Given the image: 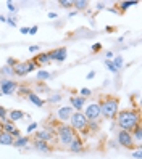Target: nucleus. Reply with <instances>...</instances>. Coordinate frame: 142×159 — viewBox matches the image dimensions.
<instances>
[{
	"label": "nucleus",
	"instance_id": "obj_1",
	"mask_svg": "<svg viewBox=\"0 0 142 159\" xmlns=\"http://www.w3.org/2000/svg\"><path fill=\"white\" fill-rule=\"evenodd\" d=\"M116 116H118L116 122H118L121 130L132 132L137 125H140V117H139V113L136 109H123Z\"/></svg>",
	"mask_w": 142,
	"mask_h": 159
},
{
	"label": "nucleus",
	"instance_id": "obj_2",
	"mask_svg": "<svg viewBox=\"0 0 142 159\" xmlns=\"http://www.w3.org/2000/svg\"><path fill=\"white\" fill-rule=\"evenodd\" d=\"M100 106V116L107 117V119H113L118 114V106H120V98L116 97H108L102 103H99Z\"/></svg>",
	"mask_w": 142,
	"mask_h": 159
},
{
	"label": "nucleus",
	"instance_id": "obj_3",
	"mask_svg": "<svg viewBox=\"0 0 142 159\" xmlns=\"http://www.w3.org/2000/svg\"><path fill=\"white\" fill-rule=\"evenodd\" d=\"M56 137H58V142H60L61 146H70V143L74 140L76 134H74V130L70 125L61 124V125H58V129H56Z\"/></svg>",
	"mask_w": 142,
	"mask_h": 159
},
{
	"label": "nucleus",
	"instance_id": "obj_4",
	"mask_svg": "<svg viewBox=\"0 0 142 159\" xmlns=\"http://www.w3.org/2000/svg\"><path fill=\"white\" fill-rule=\"evenodd\" d=\"M70 122H71V129L73 130H79V132H84V130L87 129V119L84 117V114L81 111H76V113H73L71 117H70Z\"/></svg>",
	"mask_w": 142,
	"mask_h": 159
},
{
	"label": "nucleus",
	"instance_id": "obj_5",
	"mask_svg": "<svg viewBox=\"0 0 142 159\" xmlns=\"http://www.w3.org/2000/svg\"><path fill=\"white\" fill-rule=\"evenodd\" d=\"M82 114H84V117H86L87 120H97L100 117V106H99V103H91V105H87Z\"/></svg>",
	"mask_w": 142,
	"mask_h": 159
},
{
	"label": "nucleus",
	"instance_id": "obj_6",
	"mask_svg": "<svg viewBox=\"0 0 142 159\" xmlns=\"http://www.w3.org/2000/svg\"><path fill=\"white\" fill-rule=\"evenodd\" d=\"M118 143L121 146H125L128 149L134 148V138H132L131 132H126V130H120L118 132Z\"/></svg>",
	"mask_w": 142,
	"mask_h": 159
},
{
	"label": "nucleus",
	"instance_id": "obj_7",
	"mask_svg": "<svg viewBox=\"0 0 142 159\" xmlns=\"http://www.w3.org/2000/svg\"><path fill=\"white\" fill-rule=\"evenodd\" d=\"M18 89V84L12 79H2L0 80V93H5V95H12Z\"/></svg>",
	"mask_w": 142,
	"mask_h": 159
},
{
	"label": "nucleus",
	"instance_id": "obj_8",
	"mask_svg": "<svg viewBox=\"0 0 142 159\" xmlns=\"http://www.w3.org/2000/svg\"><path fill=\"white\" fill-rule=\"evenodd\" d=\"M66 55H68V52H66L65 47H61V48H56L53 52H49V58H50V61L52 60H56V61L61 63V61L66 60Z\"/></svg>",
	"mask_w": 142,
	"mask_h": 159
},
{
	"label": "nucleus",
	"instance_id": "obj_9",
	"mask_svg": "<svg viewBox=\"0 0 142 159\" xmlns=\"http://www.w3.org/2000/svg\"><path fill=\"white\" fill-rule=\"evenodd\" d=\"M56 114H58V119H60V120L66 122V120H70V117H71V114H73V108H71V106H61V108H58Z\"/></svg>",
	"mask_w": 142,
	"mask_h": 159
},
{
	"label": "nucleus",
	"instance_id": "obj_10",
	"mask_svg": "<svg viewBox=\"0 0 142 159\" xmlns=\"http://www.w3.org/2000/svg\"><path fill=\"white\" fill-rule=\"evenodd\" d=\"M2 130H3V132H7V134H10V135H13V138H20L21 137L20 135V130H18L12 122H8V120L2 124Z\"/></svg>",
	"mask_w": 142,
	"mask_h": 159
},
{
	"label": "nucleus",
	"instance_id": "obj_11",
	"mask_svg": "<svg viewBox=\"0 0 142 159\" xmlns=\"http://www.w3.org/2000/svg\"><path fill=\"white\" fill-rule=\"evenodd\" d=\"M53 137L55 132H52V130H39L36 134V140H41V142H50V140H53Z\"/></svg>",
	"mask_w": 142,
	"mask_h": 159
},
{
	"label": "nucleus",
	"instance_id": "obj_12",
	"mask_svg": "<svg viewBox=\"0 0 142 159\" xmlns=\"http://www.w3.org/2000/svg\"><path fill=\"white\" fill-rule=\"evenodd\" d=\"M70 101H71V108L79 111V109H82V108H84L86 98H84V97H71V98H70Z\"/></svg>",
	"mask_w": 142,
	"mask_h": 159
},
{
	"label": "nucleus",
	"instance_id": "obj_13",
	"mask_svg": "<svg viewBox=\"0 0 142 159\" xmlns=\"http://www.w3.org/2000/svg\"><path fill=\"white\" fill-rule=\"evenodd\" d=\"M13 72L16 76H26V74H29V71H27V63H16L13 68Z\"/></svg>",
	"mask_w": 142,
	"mask_h": 159
},
{
	"label": "nucleus",
	"instance_id": "obj_14",
	"mask_svg": "<svg viewBox=\"0 0 142 159\" xmlns=\"http://www.w3.org/2000/svg\"><path fill=\"white\" fill-rule=\"evenodd\" d=\"M34 148L42 151V153H50L52 151V146H49L47 142H41V140H34Z\"/></svg>",
	"mask_w": 142,
	"mask_h": 159
},
{
	"label": "nucleus",
	"instance_id": "obj_15",
	"mask_svg": "<svg viewBox=\"0 0 142 159\" xmlns=\"http://www.w3.org/2000/svg\"><path fill=\"white\" fill-rule=\"evenodd\" d=\"M13 142H15V138H13V135H10V134H7V132H0V145H13Z\"/></svg>",
	"mask_w": 142,
	"mask_h": 159
},
{
	"label": "nucleus",
	"instance_id": "obj_16",
	"mask_svg": "<svg viewBox=\"0 0 142 159\" xmlns=\"http://www.w3.org/2000/svg\"><path fill=\"white\" fill-rule=\"evenodd\" d=\"M70 149H71V153H79V151H82V142H81L78 137H74V140L70 143Z\"/></svg>",
	"mask_w": 142,
	"mask_h": 159
},
{
	"label": "nucleus",
	"instance_id": "obj_17",
	"mask_svg": "<svg viewBox=\"0 0 142 159\" xmlns=\"http://www.w3.org/2000/svg\"><path fill=\"white\" fill-rule=\"evenodd\" d=\"M27 143H29V138L27 137H20V138H15L13 146L15 148H24V146H27Z\"/></svg>",
	"mask_w": 142,
	"mask_h": 159
},
{
	"label": "nucleus",
	"instance_id": "obj_18",
	"mask_svg": "<svg viewBox=\"0 0 142 159\" xmlns=\"http://www.w3.org/2000/svg\"><path fill=\"white\" fill-rule=\"evenodd\" d=\"M27 98H29V101H32L36 106H39V108H41V106H44V100H42L39 95H36V93H31V92H29Z\"/></svg>",
	"mask_w": 142,
	"mask_h": 159
},
{
	"label": "nucleus",
	"instance_id": "obj_19",
	"mask_svg": "<svg viewBox=\"0 0 142 159\" xmlns=\"http://www.w3.org/2000/svg\"><path fill=\"white\" fill-rule=\"evenodd\" d=\"M8 117H10V120H13V122H16V120H20L24 117V113H21V111H18V109H13L10 114H8Z\"/></svg>",
	"mask_w": 142,
	"mask_h": 159
},
{
	"label": "nucleus",
	"instance_id": "obj_20",
	"mask_svg": "<svg viewBox=\"0 0 142 159\" xmlns=\"http://www.w3.org/2000/svg\"><path fill=\"white\" fill-rule=\"evenodd\" d=\"M73 7H76V10H86L89 7V2L87 0H76V2H73Z\"/></svg>",
	"mask_w": 142,
	"mask_h": 159
},
{
	"label": "nucleus",
	"instance_id": "obj_21",
	"mask_svg": "<svg viewBox=\"0 0 142 159\" xmlns=\"http://www.w3.org/2000/svg\"><path fill=\"white\" fill-rule=\"evenodd\" d=\"M131 135H132V138H134V140L140 142V140H142V129H140V125H137L134 130H132V132H131Z\"/></svg>",
	"mask_w": 142,
	"mask_h": 159
},
{
	"label": "nucleus",
	"instance_id": "obj_22",
	"mask_svg": "<svg viewBox=\"0 0 142 159\" xmlns=\"http://www.w3.org/2000/svg\"><path fill=\"white\" fill-rule=\"evenodd\" d=\"M37 61H39L41 64H47V63H50V58H49V53H41L39 57H37Z\"/></svg>",
	"mask_w": 142,
	"mask_h": 159
},
{
	"label": "nucleus",
	"instance_id": "obj_23",
	"mask_svg": "<svg viewBox=\"0 0 142 159\" xmlns=\"http://www.w3.org/2000/svg\"><path fill=\"white\" fill-rule=\"evenodd\" d=\"M0 71H2V74H3V76H13V68H10V66H7V64H5V66L2 68V69H0Z\"/></svg>",
	"mask_w": 142,
	"mask_h": 159
},
{
	"label": "nucleus",
	"instance_id": "obj_24",
	"mask_svg": "<svg viewBox=\"0 0 142 159\" xmlns=\"http://www.w3.org/2000/svg\"><path fill=\"white\" fill-rule=\"evenodd\" d=\"M50 77V74L47 72V71H39L37 72V79L39 80H45V79H49Z\"/></svg>",
	"mask_w": 142,
	"mask_h": 159
},
{
	"label": "nucleus",
	"instance_id": "obj_25",
	"mask_svg": "<svg viewBox=\"0 0 142 159\" xmlns=\"http://www.w3.org/2000/svg\"><path fill=\"white\" fill-rule=\"evenodd\" d=\"M111 63H113V66H115L116 69H120V68L123 66V58H121V57H116V58H113Z\"/></svg>",
	"mask_w": 142,
	"mask_h": 159
},
{
	"label": "nucleus",
	"instance_id": "obj_26",
	"mask_svg": "<svg viewBox=\"0 0 142 159\" xmlns=\"http://www.w3.org/2000/svg\"><path fill=\"white\" fill-rule=\"evenodd\" d=\"M7 116H8L7 109L3 106H0V119H2V122H7Z\"/></svg>",
	"mask_w": 142,
	"mask_h": 159
},
{
	"label": "nucleus",
	"instance_id": "obj_27",
	"mask_svg": "<svg viewBox=\"0 0 142 159\" xmlns=\"http://www.w3.org/2000/svg\"><path fill=\"white\" fill-rule=\"evenodd\" d=\"M105 66H107V68H108V69H110L111 72H116V71H118V69H116L115 66H113V63H111L110 60H105Z\"/></svg>",
	"mask_w": 142,
	"mask_h": 159
},
{
	"label": "nucleus",
	"instance_id": "obj_28",
	"mask_svg": "<svg viewBox=\"0 0 142 159\" xmlns=\"http://www.w3.org/2000/svg\"><path fill=\"white\" fill-rule=\"evenodd\" d=\"M132 5H137V2H123L121 3V8H123V10H128V8L132 7Z\"/></svg>",
	"mask_w": 142,
	"mask_h": 159
},
{
	"label": "nucleus",
	"instance_id": "obj_29",
	"mask_svg": "<svg viewBox=\"0 0 142 159\" xmlns=\"http://www.w3.org/2000/svg\"><path fill=\"white\" fill-rule=\"evenodd\" d=\"M91 93H92V92H91L89 89H81V97H84V98H86V97H89Z\"/></svg>",
	"mask_w": 142,
	"mask_h": 159
},
{
	"label": "nucleus",
	"instance_id": "obj_30",
	"mask_svg": "<svg viewBox=\"0 0 142 159\" xmlns=\"http://www.w3.org/2000/svg\"><path fill=\"white\" fill-rule=\"evenodd\" d=\"M60 5L68 8V7H73V2H70V0H60Z\"/></svg>",
	"mask_w": 142,
	"mask_h": 159
},
{
	"label": "nucleus",
	"instance_id": "obj_31",
	"mask_svg": "<svg viewBox=\"0 0 142 159\" xmlns=\"http://www.w3.org/2000/svg\"><path fill=\"white\" fill-rule=\"evenodd\" d=\"M34 69H36V63H34V61H27V71L31 72V71H34Z\"/></svg>",
	"mask_w": 142,
	"mask_h": 159
},
{
	"label": "nucleus",
	"instance_id": "obj_32",
	"mask_svg": "<svg viewBox=\"0 0 142 159\" xmlns=\"http://www.w3.org/2000/svg\"><path fill=\"white\" fill-rule=\"evenodd\" d=\"M7 5H8V10H10V11H16V5L13 2H8Z\"/></svg>",
	"mask_w": 142,
	"mask_h": 159
},
{
	"label": "nucleus",
	"instance_id": "obj_33",
	"mask_svg": "<svg viewBox=\"0 0 142 159\" xmlns=\"http://www.w3.org/2000/svg\"><path fill=\"white\" fill-rule=\"evenodd\" d=\"M36 127H37V124H36V122H32L29 127H27V134H29V132H32V130H34Z\"/></svg>",
	"mask_w": 142,
	"mask_h": 159
},
{
	"label": "nucleus",
	"instance_id": "obj_34",
	"mask_svg": "<svg viewBox=\"0 0 142 159\" xmlns=\"http://www.w3.org/2000/svg\"><path fill=\"white\" fill-rule=\"evenodd\" d=\"M36 32H37V26H32V27H29V34H31V35H34Z\"/></svg>",
	"mask_w": 142,
	"mask_h": 159
},
{
	"label": "nucleus",
	"instance_id": "obj_35",
	"mask_svg": "<svg viewBox=\"0 0 142 159\" xmlns=\"http://www.w3.org/2000/svg\"><path fill=\"white\" fill-rule=\"evenodd\" d=\"M60 100H61V97H60V95H55V97H52V98H50V101H52V103H55V101H60Z\"/></svg>",
	"mask_w": 142,
	"mask_h": 159
},
{
	"label": "nucleus",
	"instance_id": "obj_36",
	"mask_svg": "<svg viewBox=\"0 0 142 159\" xmlns=\"http://www.w3.org/2000/svg\"><path fill=\"white\" fill-rule=\"evenodd\" d=\"M29 50L31 52H37V50H41V47L39 45H32V47H29Z\"/></svg>",
	"mask_w": 142,
	"mask_h": 159
},
{
	"label": "nucleus",
	"instance_id": "obj_37",
	"mask_svg": "<svg viewBox=\"0 0 142 159\" xmlns=\"http://www.w3.org/2000/svg\"><path fill=\"white\" fill-rule=\"evenodd\" d=\"M7 23L10 24V26H16V21H13L12 18H7Z\"/></svg>",
	"mask_w": 142,
	"mask_h": 159
},
{
	"label": "nucleus",
	"instance_id": "obj_38",
	"mask_svg": "<svg viewBox=\"0 0 142 159\" xmlns=\"http://www.w3.org/2000/svg\"><path fill=\"white\" fill-rule=\"evenodd\" d=\"M21 34H29V29H27V27H21Z\"/></svg>",
	"mask_w": 142,
	"mask_h": 159
},
{
	"label": "nucleus",
	"instance_id": "obj_39",
	"mask_svg": "<svg viewBox=\"0 0 142 159\" xmlns=\"http://www.w3.org/2000/svg\"><path fill=\"white\" fill-rule=\"evenodd\" d=\"M134 157H136V159H140V149H137V151H134Z\"/></svg>",
	"mask_w": 142,
	"mask_h": 159
},
{
	"label": "nucleus",
	"instance_id": "obj_40",
	"mask_svg": "<svg viewBox=\"0 0 142 159\" xmlns=\"http://www.w3.org/2000/svg\"><path fill=\"white\" fill-rule=\"evenodd\" d=\"M94 77H95V72H94V71L87 74V79H94Z\"/></svg>",
	"mask_w": 142,
	"mask_h": 159
},
{
	"label": "nucleus",
	"instance_id": "obj_41",
	"mask_svg": "<svg viewBox=\"0 0 142 159\" xmlns=\"http://www.w3.org/2000/svg\"><path fill=\"white\" fill-rule=\"evenodd\" d=\"M94 52H97V50H100V43H95V45H94V48H92Z\"/></svg>",
	"mask_w": 142,
	"mask_h": 159
},
{
	"label": "nucleus",
	"instance_id": "obj_42",
	"mask_svg": "<svg viewBox=\"0 0 142 159\" xmlns=\"http://www.w3.org/2000/svg\"><path fill=\"white\" fill-rule=\"evenodd\" d=\"M0 21H2V23H7V18H5V16H0Z\"/></svg>",
	"mask_w": 142,
	"mask_h": 159
},
{
	"label": "nucleus",
	"instance_id": "obj_43",
	"mask_svg": "<svg viewBox=\"0 0 142 159\" xmlns=\"http://www.w3.org/2000/svg\"><path fill=\"white\" fill-rule=\"evenodd\" d=\"M0 95H2V93H0Z\"/></svg>",
	"mask_w": 142,
	"mask_h": 159
}]
</instances>
